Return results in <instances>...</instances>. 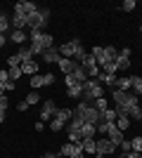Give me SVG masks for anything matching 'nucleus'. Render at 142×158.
<instances>
[{"label": "nucleus", "mask_w": 142, "mask_h": 158, "mask_svg": "<svg viewBox=\"0 0 142 158\" xmlns=\"http://www.w3.org/2000/svg\"><path fill=\"white\" fill-rule=\"evenodd\" d=\"M41 57H43V61H45V64H59V59H62L57 47H50V50H45Z\"/></svg>", "instance_id": "13"}, {"label": "nucleus", "mask_w": 142, "mask_h": 158, "mask_svg": "<svg viewBox=\"0 0 142 158\" xmlns=\"http://www.w3.org/2000/svg\"><path fill=\"white\" fill-rule=\"evenodd\" d=\"M5 40H7V38H5V35H0V47L5 45Z\"/></svg>", "instance_id": "49"}, {"label": "nucleus", "mask_w": 142, "mask_h": 158, "mask_svg": "<svg viewBox=\"0 0 142 158\" xmlns=\"http://www.w3.org/2000/svg\"><path fill=\"white\" fill-rule=\"evenodd\" d=\"M135 5H137V2H135V0H126V2H123V10H126V12H133V10H135Z\"/></svg>", "instance_id": "37"}, {"label": "nucleus", "mask_w": 142, "mask_h": 158, "mask_svg": "<svg viewBox=\"0 0 142 158\" xmlns=\"http://www.w3.org/2000/svg\"><path fill=\"white\" fill-rule=\"evenodd\" d=\"M21 73H26V76H36V73H38V64H36L33 59L24 61V64H21Z\"/></svg>", "instance_id": "19"}, {"label": "nucleus", "mask_w": 142, "mask_h": 158, "mask_svg": "<svg viewBox=\"0 0 142 158\" xmlns=\"http://www.w3.org/2000/svg\"><path fill=\"white\" fill-rule=\"evenodd\" d=\"M116 73H104V71H100L97 73V80H100V85H109V87H114L116 85Z\"/></svg>", "instance_id": "15"}, {"label": "nucleus", "mask_w": 142, "mask_h": 158, "mask_svg": "<svg viewBox=\"0 0 142 158\" xmlns=\"http://www.w3.org/2000/svg\"><path fill=\"white\" fill-rule=\"evenodd\" d=\"M7 64H10V69H14V66H21V61L17 54H12V57H7Z\"/></svg>", "instance_id": "35"}, {"label": "nucleus", "mask_w": 142, "mask_h": 158, "mask_svg": "<svg viewBox=\"0 0 142 158\" xmlns=\"http://www.w3.org/2000/svg\"><path fill=\"white\" fill-rule=\"evenodd\" d=\"M28 40H31V52L36 54H43L45 50L54 47V40H52V33H45V31H31L28 33Z\"/></svg>", "instance_id": "1"}, {"label": "nucleus", "mask_w": 142, "mask_h": 158, "mask_svg": "<svg viewBox=\"0 0 142 158\" xmlns=\"http://www.w3.org/2000/svg\"><path fill=\"white\" fill-rule=\"evenodd\" d=\"M62 69V73L64 76H74V71L78 69V61H74V59H59V64H57Z\"/></svg>", "instance_id": "12"}, {"label": "nucleus", "mask_w": 142, "mask_h": 158, "mask_svg": "<svg viewBox=\"0 0 142 158\" xmlns=\"http://www.w3.org/2000/svg\"><path fill=\"white\" fill-rule=\"evenodd\" d=\"M38 10V5H33V2H28V0H19V2H14V14L17 17H31V14Z\"/></svg>", "instance_id": "4"}, {"label": "nucleus", "mask_w": 142, "mask_h": 158, "mask_svg": "<svg viewBox=\"0 0 142 158\" xmlns=\"http://www.w3.org/2000/svg\"><path fill=\"white\" fill-rule=\"evenodd\" d=\"M74 78L78 80V83H88V80H90V76H88V71H85V69H83V66L78 64V69L74 71Z\"/></svg>", "instance_id": "20"}, {"label": "nucleus", "mask_w": 142, "mask_h": 158, "mask_svg": "<svg viewBox=\"0 0 142 158\" xmlns=\"http://www.w3.org/2000/svg\"><path fill=\"white\" fill-rule=\"evenodd\" d=\"M116 127H118L121 132H126L130 127V118L128 116H116Z\"/></svg>", "instance_id": "22"}, {"label": "nucleus", "mask_w": 142, "mask_h": 158, "mask_svg": "<svg viewBox=\"0 0 142 158\" xmlns=\"http://www.w3.org/2000/svg\"><path fill=\"white\" fill-rule=\"evenodd\" d=\"M24 102H26L28 106H33V104H38V102H41V94L36 92V90H31V94H28V97L24 99Z\"/></svg>", "instance_id": "31"}, {"label": "nucleus", "mask_w": 142, "mask_h": 158, "mask_svg": "<svg viewBox=\"0 0 142 158\" xmlns=\"http://www.w3.org/2000/svg\"><path fill=\"white\" fill-rule=\"evenodd\" d=\"M52 113H57V104H54L52 99H45L43 106H41V120H50Z\"/></svg>", "instance_id": "10"}, {"label": "nucleus", "mask_w": 142, "mask_h": 158, "mask_svg": "<svg viewBox=\"0 0 142 158\" xmlns=\"http://www.w3.org/2000/svg\"><path fill=\"white\" fill-rule=\"evenodd\" d=\"M85 54H88V50H85V47H83V43L78 47H76V54H74V61H78V64H81L83 59H85Z\"/></svg>", "instance_id": "27"}, {"label": "nucleus", "mask_w": 142, "mask_h": 158, "mask_svg": "<svg viewBox=\"0 0 142 158\" xmlns=\"http://www.w3.org/2000/svg\"><path fill=\"white\" fill-rule=\"evenodd\" d=\"M7 106H10V99H7V94H0V109H5V111H7Z\"/></svg>", "instance_id": "40"}, {"label": "nucleus", "mask_w": 142, "mask_h": 158, "mask_svg": "<svg viewBox=\"0 0 142 158\" xmlns=\"http://www.w3.org/2000/svg\"><path fill=\"white\" fill-rule=\"evenodd\" d=\"M118 149H121L123 153H128V151H130V139H123L121 144H118Z\"/></svg>", "instance_id": "38"}, {"label": "nucleus", "mask_w": 142, "mask_h": 158, "mask_svg": "<svg viewBox=\"0 0 142 158\" xmlns=\"http://www.w3.org/2000/svg\"><path fill=\"white\" fill-rule=\"evenodd\" d=\"M43 80H45V85H52L54 83V73H43Z\"/></svg>", "instance_id": "39"}, {"label": "nucleus", "mask_w": 142, "mask_h": 158, "mask_svg": "<svg viewBox=\"0 0 142 158\" xmlns=\"http://www.w3.org/2000/svg\"><path fill=\"white\" fill-rule=\"evenodd\" d=\"M36 130L43 132V130H45V123H43V120H41V123H36Z\"/></svg>", "instance_id": "44"}, {"label": "nucleus", "mask_w": 142, "mask_h": 158, "mask_svg": "<svg viewBox=\"0 0 142 158\" xmlns=\"http://www.w3.org/2000/svg\"><path fill=\"white\" fill-rule=\"evenodd\" d=\"M5 120V109H0V123Z\"/></svg>", "instance_id": "48"}, {"label": "nucleus", "mask_w": 142, "mask_h": 158, "mask_svg": "<svg viewBox=\"0 0 142 158\" xmlns=\"http://www.w3.org/2000/svg\"><path fill=\"white\" fill-rule=\"evenodd\" d=\"M7 92V87H5V83H0V94H5Z\"/></svg>", "instance_id": "47"}, {"label": "nucleus", "mask_w": 142, "mask_h": 158, "mask_svg": "<svg viewBox=\"0 0 142 158\" xmlns=\"http://www.w3.org/2000/svg\"><path fill=\"white\" fill-rule=\"evenodd\" d=\"M114 90H121V92H130V90H133V76H118V78H116Z\"/></svg>", "instance_id": "11"}, {"label": "nucleus", "mask_w": 142, "mask_h": 158, "mask_svg": "<svg viewBox=\"0 0 142 158\" xmlns=\"http://www.w3.org/2000/svg\"><path fill=\"white\" fill-rule=\"evenodd\" d=\"M100 71H104V73H118V66H116V61H107Z\"/></svg>", "instance_id": "32"}, {"label": "nucleus", "mask_w": 142, "mask_h": 158, "mask_svg": "<svg viewBox=\"0 0 142 158\" xmlns=\"http://www.w3.org/2000/svg\"><path fill=\"white\" fill-rule=\"evenodd\" d=\"M81 66L85 69V71H88V76H90V78H97V73H100V64L95 61V57H93V54H85V59L81 61Z\"/></svg>", "instance_id": "8"}, {"label": "nucleus", "mask_w": 142, "mask_h": 158, "mask_svg": "<svg viewBox=\"0 0 142 158\" xmlns=\"http://www.w3.org/2000/svg\"><path fill=\"white\" fill-rule=\"evenodd\" d=\"M95 144H97V151H95V156H100V158H104V156H111V153L118 149L116 144H111L109 139H95Z\"/></svg>", "instance_id": "7"}, {"label": "nucleus", "mask_w": 142, "mask_h": 158, "mask_svg": "<svg viewBox=\"0 0 142 158\" xmlns=\"http://www.w3.org/2000/svg\"><path fill=\"white\" fill-rule=\"evenodd\" d=\"M130 151H137V153H142V137L130 139Z\"/></svg>", "instance_id": "33"}, {"label": "nucleus", "mask_w": 142, "mask_h": 158, "mask_svg": "<svg viewBox=\"0 0 142 158\" xmlns=\"http://www.w3.org/2000/svg\"><path fill=\"white\" fill-rule=\"evenodd\" d=\"M7 80H10V73H7V71H0V83H7Z\"/></svg>", "instance_id": "42"}, {"label": "nucleus", "mask_w": 142, "mask_h": 158, "mask_svg": "<svg viewBox=\"0 0 142 158\" xmlns=\"http://www.w3.org/2000/svg\"><path fill=\"white\" fill-rule=\"evenodd\" d=\"M38 87H45L43 73H36V76H31V90H38Z\"/></svg>", "instance_id": "24"}, {"label": "nucleus", "mask_w": 142, "mask_h": 158, "mask_svg": "<svg viewBox=\"0 0 142 158\" xmlns=\"http://www.w3.org/2000/svg\"><path fill=\"white\" fill-rule=\"evenodd\" d=\"M26 109H28V104H26V102H19V104H17V111H21V113H24Z\"/></svg>", "instance_id": "41"}, {"label": "nucleus", "mask_w": 142, "mask_h": 158, "mask_svg": "<svg viewBox=\"0 0 142 158\" xmlns=\"http://www.w3.org/2000/svg\"><path fill=\"white\" fill-rule=\"evenodd\" d=\"M78 151H83V146L81 144H71V142H67V144L59 149V156H64V158H71L74 153H78Z\"/></svg>", "instance_id": "14"}, {"label": "nucleus", "mask_w": 142, "mask_h": 158, "mask_svg": "<svg viewBox=\"0 0 142 158\" xmlns=\"http://www.w3.org/2000/svg\"><path fill=\"white\" fill-rule=\"evenodd\" d=\"M116 66H118V71H128V66H130V47H123V50H118Z\"/></svg>", "instance_id": "9"}, {"label": "nucleus", "mask_w": 142, "mask_h": 158, "mask_svg": "<svg viewBox=\"0 0 142 158\" xmlns=\"http://www.w3.org/2000/svg\"><path fill=\"white\" fill-rule=\"evenodd\" d=\"M97 158H100V156H97Z\"/></svg>", "instance_id": "52"}, {"label": "nucleus", "mask_w": 142, "mask_h": 158, "mask_svg": "<svg viewBox=\"0 0 142 158\" xmlns=\"http://www.w3.org/2000/svg\"><path fill=\"white\" fill-rule=\"evenodd\" d=\"M133 94H142V76H133Z\"/></svg>", "instance_id": "26"}, {"label": "nucleus", "mask_w": 142, "mask_h": 158, "mask_svg": "<svg viewBox=\"0 0 142 158\" xmlns=\"http://www.w3.org/2000/svg\"><path fill=\"white\" fill-rule=\"evenodd\" d=\"M137 156V151H128V153H121L118 158H135Z\"/></svg>", "instance_id": "43"}, {"label": "nucleus", "mask_w": 142, "mask_h": 158, "mask_svg": "<svg viewBox=\"0 0 142 158\" xmlns=\"http://www.w3.org/2000/svg\"><path fill=\"white\" fill-rule=\"evenodd\" d=\"M47 19H50V10H47V7H38V10L26 19L28 33L31 31H43V26H47Z\"/></svg>", "instance_id": "3"}, {"label": "nucleus", "mask_w": 142, "mask_h": 158, "mask_svg": "<svg viewBox=\"0 0 142 158\" xmlns=\"http://www.w3.org/2000/svg\"><path fill=\"white\" fill-rule=\"evenodd\" d=\"M81 45V40L74 38V40H69V43H64V45H59L57 50H59V57L62 59H74V54H76V47Z\"/></svg>", "instance_id": "6"}, {"label": "nucleus", "mask_w": 142, "mask_h": 158, "mask_svg": "<svg viewBox=\"0 0 142 158\" xmlns=\"http://www.w3.org/2000/svg\"><path fill=\"white\" fill-rule=\"evenodd\" d=\"M140 31H142V26H140Z\"/></svg>", "instance_id": "51"}, {"label": "nucleus", "mask_w": 142, "mask_h": 158, "mask_svg": "<svg viewBox=\"0 0 142 158\" xmlns=\"http://www.w3.org/2000/svg\"><path fill=\"white\" fill-rule=\"evenodd\" d=\"M71 158H85V153H83V151H78V153H74Z\"/></svg>", "instance_id": "46"}, {"label": "nucleus", "mask_w": 142, "mask_h": 158, "mask_svg": "<svg viewBox=\"0 0 142 158\" xmlns=\"http://www.w3.org/2000/svg\"><path fill=\"white\" fill-rule=\"evenodd\" d=\"M140 104H142V99H140Z\"/></svg>", "instance_id": "50"}, {"label": "nucleus", "mask_w": 142, "mask_h": 158, "mask_svg": "<svg viewBox=\"0 0 142 158\" xmlns=\"http://www.w3.org/2000/svg\"><path fill=\"white\" fill-rule=\"evenodd\" d=\"M69 135V142H71V144H81L83 139H81V132H67Z\"/></svg>", "instance_id": "34"}, {"label": "nucleus", "mask_w": 142, "mask_h": 158, "mask_svg": "<svg viewBox=\"0 0 142 158\" xmlns=\"http://www.w3.org/2000/svg\"><path fill=\"white\" fill-rule=\"evenodd\" d=\"M41 158H57V153H43Z\"/></svg>", "instance_id": "45"}, {"label": "nucleus", "mask_w": 142, "mask_h": 158, "mask_svg": "<svg viewBox=\"0 0 142 158\" xmlns=\"http://www.w3.org/2000/svg\"><path fill=\"white\" fill-rule=\"evenodd\" d=\"M17 57H19V61L24 64V61H31L33 59V52H31V45H24L17 50Z\"/></svg>", "instance_id": "18"}, {"label": "nucleus", "mask_w": 142, "mask_h": 158, "mask_svg": "<svg viewBox=\"0 0 142 158\" xmlns=\"http://www.w3.org/2000/svg\"><path fill=\"white\" fill-rule=\"evenodd\" d=\"M95 135H97V127H95L93 123H83V127H81V139H95Z\"/></svg>", "instance_id": "16"}, {"label": "nucleus", "mask_w": 142, "mask_h": 158, "mask_svg": "<svg viewBox=\"0 0 142 158\" xmlns=\"http://www.w3.org/2000/svg\"><path fill=\"white\" fill-rule=\"evenodd\" d=\"M67 94H69V99H81L83 83H78L74 76H67Z\"/></svg>", "instance_id": "5"}, {"label": "nucleus", "mask_w": 142, "mask_h": 158, "mask_svg": "<svg viewBox=\"0 0 142 158\" xmlns=\"http://www.w3.org/2000/svg\"><path fill=\"white\" fill-rule=\"evenodd\" d=\"M128 118L130 120H142V104H135L133 109L128 111Z\"/></svg>", "instance_id": "23"}, {"label": "nucleus", "mask_w": 142, "mask_h": 158, "mask_svg": "<svg viewBox=\"0 0 142 158\" xmlns=\"http://www.w3.org/2000/svg\"><path fill=\"white\" fill-rule=\"evenodd\" d=\"M81 146H83V153H90V156L97 151V144H95V139H83Z\"/></svg>", "instance_id": "21"}, {"label": "nucleus", "mask_w": 142, "mask_h": 158, "mask_svg": "<svg viewBox=\"0 0 142 158\" xmlns=\"http://www.w3.org/2000/svg\"><path fill=\"white\" fill-rule=\"evenodd\" d=\"M102 120H104V123H116V111H114V109L102 111Z\"/></svg>", "instance_id": "28"}, {"label": "nucleus", "mask_w": 142, "mask_h": 158, "mask_svg": "<svg viewBox=\"0 0 142 158\" xmlns=\"http://www.w3.org/2000/svg\"><path fill=\"white\" fill-rule=\"evenodd\" d=\"M93 106L97 109V111H107V109H109V102L104 97H100V99H95V102H93Z\"/></svg>", "instance_id": "29"}, {"label": "nucleus", "mask_w": 142, "mask_h": 158, "mask_svg": "<svg viewBox=\"0 0 142 158\" xmlns=\"http://www.w3.org/2000/svg\"><path fill=\"white\" fill-rule=\"evenodd\" d=\"M54 118L59 120V123H64V125H67L69 120L74 118V111H71V109H57V113H54Z\"/></svg>", "instance_id": "17"}, {"label": "nucleus", "mask_w": 142, "mask_h": 158, "mask_svg": "<svg viewBox=\"0 0 142 158\" xmlns=\"http://www.w3.org/2000/svg\"><path fill=\"white\" fill-rule=\"evenodd\" d=\"M62 127H64V123H59L57 118H54V120H50V130H52V132H59Z\"/></svg>", "instance_id": "36"}, {"label": "nucleus", "mask_w": 142, "mask_h": 158, "mask_svg": "<svg viewBox=\"0 0 142 158\" xmlns=\"http://www.w3.org/2000/svg\"><path fill=\"white\" fill-rule=\"evenodd\" d=\"M104 97V85H100L97 78H90L88 83H83V94H81V102L85 104H93L95 99Z\"/></svg>", "instance_id": "2"}, {"label": "nucleus", "mask_w": 142, "mask_h": 158, "mask_svg": "<svg viewBox=\"0 0 142 158\" xmlns=\"http://www.w3.org/2000/svg\"><path fill=\"white\" fill-rule=\"evenodd\" d=\"M26 38H28L26 31H12V33H10V40H12V43H24Z\"/></svg>", "instance_id": "25"}, {"label": "nucleus", "mask_w": 142, "mask_h": 158, "mask_svg": "<svg viewBox=\"0 0 142 158\" xmlns=\"http://www.w3.org/2000/svg\"><path fill=\"white\" fill-rule=\"evenodd\" d=\"M7 73H10V80H12V83H17V80H19V76H21V66H14V69H7Z\"/></svg>", "instance_id": "30"}]
</instances>
